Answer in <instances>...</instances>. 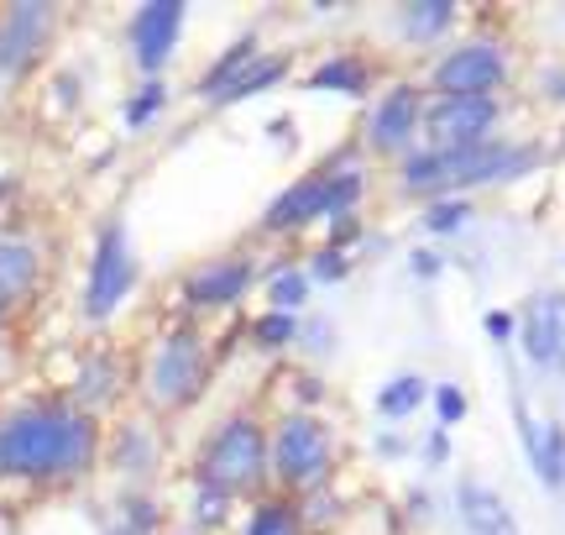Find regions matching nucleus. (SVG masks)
<instances>
[{"label": "nucleus", "instance_id": "dca6fc26", "mask_svg": "<svg viewBox=\"0 0 565 535\" xmlns=\"http://www.w3.org/2000/svg\"><path fill=\"white\" fill-rule=\"evenodd\" d=\"M456 520L466 525V535H524L519 531V515L508 510V499L498 489L477 483V478L456 483Z\"/></svg>", "mask_w": 565, "mask_h": 535}, {"label": "nucleus", "instance_id": "7c9ffc66", "mask_svg": "<svg viewBox=\"0 0 565 535\" xmlns=\"http://www.w3.org/2000/svg\"><path fill=\"white\" fill-rule=\"evenodd\" d=\"M303 273H309V284H341L345 273H351V252L315 248L309 252V263H303Z\"/></svg>", "mask_w": 565, "mask_h": 535}, {"label": "nucleus", "instance_id": "bb28decb", "mask_svg": "<svg viewBox=\"0 0 565 535\" xmlns=\"http://www.w3.org/2000/svg\"><path fill=\"white\" fill-rule=\"evenodd\" d=\"M299 331H303L299 315L263 310V315H257V321L246 326V336H252V347H263V352H288V347H299Z\"/></svg>", "mask_w": 565, "mask_h": 535}, {"label": "nucleus", "instance_id": "f03ea898", "mask_svg": "<svg viewBox=\"0 0 565 535\" xmlns=\"http://www.w3.org/2000/svg\"><path fill=\"white\" fill-rule=\"evenodd\" d=\"M534 164H540V147L534 143H503V137H492L482 147H466V153H440V147L419 143L414 153H404L393 164V189L414 195V200H445V195H466V189L524 179Z\"/></svg>", "mask_w": 565, "mask_h": 535}, {"label": "nucleus", "instance_id": "6e6552de", "mask_svg": "<svg viewBox=\"0 0 565 535\" xmlns=\"http://www.w3.org/2000/svg\"><path fill=\"white\" fill-rule=\"evenodd\" d=\"M419 143H424V84H408V80L387 84L383 95L372 101V111H366V122H362V137H356L362 158L398 164Z\"/></svg>", "mask_w": 565, "mask_h": 535}, {"label": "nucleus", "instance_id": "4be33fe9", "mask_svg": "<svg viewBox=\"0 0 565 535\" xmlns=\"http://www.w3.org/2000/svg\"><path fill=\"white\" fill-rule=\"evenodd\" d=\"M242 535H309V525H303L299 499L263 494V499H252V510L242 520Z\"/></svg>", "mask_w": 565, "mask_h": 535}, {"label": "nucleus", "instance_id": "e433bc0d", "mask_svg": "<svg viewBox=\"0 0 565 535\" xmlns=\"http://www.w3.org/2000/svg\"><path fill=\"white\" fill-rule=\"evenodd\" d=\"M299 336H309V347L320 352V347H330V336H335V326H330V321H315V326H303Z\"/></svg>", "mask_w": 565, "mask_h": 535}, {"label": "nucleus", "instance_id": "f3484780", "mask_svg": "<svg viewBox=\"0 0 565 535\" xmlns=\"http://www.w3.org/2000/svg\"><path fill=\"white\" fill-rule=\"evenodd\" d=\"M42 284V252L32 237H0V315L32 300Z\"/></svg>", "mask_w": 565, "mask_h": 535}, {"label": "nucleus", "instance_id": "cd10ccee", "mask_svg": "<svg viewBox=\"0 0 565 535\" xmlns=\"http://www.w3.org/2000/svg\"><path fill=\"white\" fill-rule=\"evenodd\" d=\"M162 111H168V84H162V80H141L137 90H131V101H126L121 122H126V132H147Z\"/></svg>", "mask_w": 565, "mask_h": 535}, {"label": "nucleus", "instance_id": "412c9836", "mask_svg": "<svg viewBox=\"0 0 565 535\" xmlns=\"http://www.w3.org/2000/svg\"><path fill=\"white\" fill-rule=\"evenodd\" d=\"M429 405V378L424 373H393L383 389L372 394V410H377V420L383 426H404V420H414V415Z\"/></svg>", "mask_w": 565, "mask_h": 535}, {"label": "nucleus", "instance_id": "6ab92c4d", "mask_svg": "<svg viewBox=\"0 0 565 535\" xmlns=\"http://www.w3.org/2000/svg\"><path fill=\"white\" fill-rule=\"evenodd\" d=\"M461 21V6L456 0H408L393 11V27L408 48H435V42L450 38V27Z\"/></svg>", "mask_w": 565, "mask_h": 535}, {"label": "nucleus", "instance_id": "f257e3e1", "mask_svg": "<svg viewBox=\"0 0 565 535\" xmlns=\"http://www.w3.org/2000/svg\"><path fill=\"white\" fill-rule=\"evenodd\" d=\"M100 462V420L74 399H32L0 415V483H68Z\"/></svg>", "mask_w": 565, "mask_h": 535}, {"label": "nucleus", "instance_id": "9d476101", "mask_svg": "<svg viewBox=\"0 0 565 535\" xmlns=\"http://www.w3.org/2000/svg\"><path fill=\"white\" fill-rule=\"evenodd\" d=\"M189 27V6L183 0H147L126 21V53L141 69V80H162V69L179 53V38Z\"/></svg>", "mask_w": 565, "mask_h": 535}, {"label": "nucleus", "instance_id": "20e7f679", "mask_svg": "<svg viewBox=\"0 0 565 535\" xmlns=\"http://www.w3.org/2000/svg\"><path fill=\"white\" fill-rule=\"evenodd\" d=\"M194 483L215 489L225 499H263L273 483L267 468V426L252 410L225 415L215 431L204 436L200 457H194Z\"/></svg>", "mask_w": 565, "mask_h": 535}, {"label": "nucleus", "instance_id": "4c0bfd02", "mask_svg": "<svg viewBox=\"0 0 565 535\" xmlns=\"http://www.w3.org/2000/svg\"><path fill=\"white\" fill-rule=\"evenodd\" d=\"M377 452H383V457H404L408 441H398V436H377Z\"/></svg>", "mask_w": 565, "mask_h": 535}, {"label": "nucleus", "instance_id": "a211bd4d", "mask_svg": "<svg viewBox=\"0 0 565 535\" xmlns=\"http://www.w3.org/2000/svg\"><path fill=\"white\" fill-rule=\"evenodd\" d=\"M372 80H377L372 59H362V53H330V59H320L309 74H303V90H315V95H351V101H366V95H372Z\"/></svg>", "mask_w": 565, "mask_h": 535}, {"label": "nucleus", "instance_id": "0eeeda50", "mask_svg": "<svg viewBox=\"0 0 565 535\" xmlns=\"http://www.w3.org/2000/svg\"><path fill=\"white\" fill-rule=\"evenodd\" d=\"M508 80H513V59L498 38H466L445 48L424 74V95H492L503 101Z\"/></svg>", "mask_w": 565, "mask_h": 535}, {"label": "nucleus", "instance_id": "f704fd0d", "mask_svg": "<svg viewBox=\"0 0 565 535\" xmlns=\"http://www.w3.org/2000/svg\"><path fill=\"white\" fill-rule=\"evenodd\" d=\"M408 268H414V279H424V284H429V279H440L445 258L435 248H414V252H408Z\"/></svg>", "mask_w": 565, "mask_h": 535}, {"label": "nucleus", "instance_id": "aec40b11", "mask_svg": "<svg viewBox=\"0 0 565 535\" xmlns=\"http://www.w3.org/2000/svg\"><path fill=\"white\" fill-rule=\"evenodd\" d=\"M257 59H263V42H257V32H246V38H236V42H231V48L221 53V59L204 69L200 84H194V95H200L204 105H215V101L225 95V90L242 80V74H246V69H252Z\"/></svg>", "mask_w": 565, "mask_h": 535}, {"label": "nucleus", "instance_id": "473e14b6", "mask_svg": "<svg viewBox=\"0 0 565 535\" xmlns=\"http://www.w3.org/2000/svg\"><path fill=\"white\" fill-rule=\"evenodd\" d=\"M482 331L498 342V347H508V342H519V315H513V310H487Z\"/></svg>", "mask_w": 565, "mask_h": 535}, {"label": "nucleus", "instance_id": "9b49d317", "mask_svg": "<svg viewBox=\"0 0 565 535\" xmlns=\"http://www.w3.org/2000/svg\"><path fill=\"white\" fill-rule=\"evenodd\" d=\"M53 27H58V6L53 0H11V6H0V80H21L47 53Z\"/></svg>", "mask_w": 565, "mask_h": 535}, {"label": "nucleus", "instance_id": "ea45409f", "mask_svg": "<svg viewBox=\"0 0 565 535\" xmlns=\"http://www.w3.org/2000/svg\"><path fill=\"white\" fill-rule=\"evenodd\" d=\"M0 373H6V347H0Z\"/></svg>", "mask_w": 565, "mask_h": 535}, {"label": "nucleus", "instance_id": "58836bf2", "mask_svg": "<svg viewBox=\"0 0 565 535\" xmlns=\"http://www.w3.org/2000/svg\"><path fill=\"white\" fill-rule=\"evenodd\" d=\"M0 342H6V315H0Z\"/></svg>", "mask_w": 565, "mask_h": 535}, {"label": "nucleus", "instance_id": "72a5a7b5", "mask_svg": "<svg viewBox=\"0 0 565 535\" xmlns=\"http://www.w3.org/2000/svg\"><path fill=\"white\" fill-rule=\"evenodd\" d=\"M419 457H424V468H445V462H450V431H440V426H435V431L424 436Z\"/></svg>", "mask_w": 565, "mask_h": 535}, {"label": "nucleus", "instance_id": "39448f33", "mask_svg": "<svg viewBox=\"0 0 565 535\" xmlns=\"http://www.w3.org/2000/svg\"><path fill=\"white\" fill-rule=\"evenodd\" d=\"M141 389L158 410H189L210 389V342L194 326H168L147 357Z\"/></svg>", "mask_w": 565, "mask_h": 535}, {"label": "nucleus", "instance_id": "1a4fd4ad", "mask_svg": "<svg viewBox=\"0 0 565 535\" xmlns=\"http://www.w3.org/2000/svg\"><path fill=\"white\" fill-rule=\"evenodd\" d=\"M503 101L492 95H424V147L466 153L498 137Z\"/></svg>", "mask_w": 565, "mask_h": 535}, {"label": "nucleus", "instance_id": "f8f14e48", "mask_svg": "<svg viewBox=\"0 0 565 535\" xmlns=\"http://www.w3.org/2000/svg\"><path fill=\"white\" fill-rule=\"evenodd\" d=\"M257 284H263V273H257L252 258H210V263L183 273L179 294L189 310H231V305H242Z\"/></svg>", "mask_w": 565, "mask_h": 535}, {"label": "nucleus", "instance_id": "423d86ee", "mask_svg": "<svg viewBox=\"0 0 565 535\" xmlns=\"http://www.w3.org/2000/svg\"><path fill=\"white\" fill-rule=\"evenodd\" d=\"M137 279H141V263H137L126 221H105L100 237H95V252H89V273H84V294H79L84 321L105 326L137 294Z\"/></svg>", "mask_w": 565, "mask_h": 535}, {"label": "nucleus", "instance_id": "4468645a", "mask_svg": "<svg viewBox=\"0 0 565 535\" xmlns=\"http://www.w3.org/2000/svg\"><path fill=\"white\" fill-rule=\"evenodd\" d=\"M257 227H263L267 237H294V231L324 227V174L320 168H309V174H299L288 189H278V195L267 200Z\"/></svg>", "mask_w": 565, "mask_h": 535}, {"label": "nucleus", "instance_id": "c9c22d12", "mask_svg": "<svg viewBox=\"0 0 565 535\" xmlns=\"http://www.w3.org/2000/svg\"><path fill=\"white\" fill-rule=\"evenodd\" d=\"M545 101H561L565 105V63L545 69Z\"/></svg>", "mask_w": 565, "mask_h": 535}, {"label": "nucleus", "instance_id": "7ed1b4c3", "mask_svg": "<svg viewBox=\"0 0 565 535\" xmlns=\"http://www.w3.org/2000/svg\"><path fill=\"white\" fill-rule=\"evenodd\" d=\"M267 468L278 494H320L341 468V436L320 410H282L278 426L267 431Z\"/></svg>", "mask_w": 565, "mask_h": 535}, {"label": "nucleus", "instance_id": "c85d7f7f", "mask_svg": "<svg viewBox=\"0 0 565 535\" xmlns=\"http://www.w3.org/2000/svg\"><path fill=\"white\" fill-rule=\"evenodd\" d=\"M429 405H435V426H440V431H456L466 420V410H471L466 389L450 384V378H445V384H429Z\"/></svg>", "mask_w": 565, "mask_h": 535}, {"label": "nucleus", "instance_id": "a878e982", "mask_svg": "<svg viewBox=\"0 0 565 535\" xmlns=\"http://www.w3.org/2000/svg\"><path fill=\"white\" fill-rule=\"evenodd\" d=\"M414 227L424 237H456L471 227V200L466 195H445V200H424V210L414 216Z\"/></svg>", "mask_w": 565, "mask_h": 535}, {"label": "nucleus", "instance_id": "b1692460", "mask_svg": "<svg viewBox=\"0 0 565 535\" xmlns=\"http://www.w3.org/2000/svg\"><path fill=\"white\" fill-rule=\"evenodd\" d=\"M288 74H294V59H288V53H263V59L252 63V69H246L242 80L231 84V90H225L221 101V111L225 105H242V101H257V95H267V90H273V84H282L288 80Z\"/></svg>", "mask_w": 565, "mask_h": 535}, {"label": "nucleus", "instance_id": "ddd939ff", "mask_svg": "<svg viewBox=\"0 0 565 535\" xmlns=\"http://www.w3.org/2000/svg\"><path fill=\"white\" fill-rule=\"evenodd\" d=\"M519 347L524 363L540 373L565 368V289H540L519 315Z\"/></svg>", "mask_w": 565, "mask_h": 535}, {"label": "nucleus", "instance_id": "5701e85b", "mask_svg": "<svg viewBox=\"0 0 565 535\" xmlns=\"http://www.w3.org/2000/svg\"><path fill=\"white\" fill-rule=\"evenodd\" d=\"M110 462L126 478H147L158 468V431L141 426V420H126L121 431H116V441H110Z\"/></svg>", "mask_w": 565, "mask_h": 535}, {"label": "nucleus", "instance_id": "393cba45", "mask_svg": "<svg viewBox=\"0 0 565 535\" xmlns=\"http://www.w3.org/2000/svg\"><path fill=\"white\" fill-rule=\"evenodd\" d=\"M263 294H267V310H282V315H299L303 305H309V294H315V284H309V273H303V263H278L273 273L263 279Z\"/></svg>", "mask_w": 565, "mask_h": 535}, {"label": "nucleus", "instance_id": "2eb2a0df", "mask_svg": "<svg viewBox=\"0 0 565 535\" xmlns=\"http://www.w3.org/2000/svg\"><path fill=\"white\" fill-rule=\"evenodd\" d=\"M513 415H519V441H524V457H529V468H534V478L545 483L550 494H561L565 489V426L550 420V415L534 420L519 394H513Z\"/></svg>", "mask_w": 565, "mask_h": 535}, {"label": "nucleus", "instance_id": "c756f323", "mask_svg": "<svg viewBox=\"0 0 565 535\" xmlns=\"http://www.w3.org/2000/svg\"><path fill=\"white\" fill-rule=\"evenodd\" d=\"M121 535H158V525H162V510L152 504L147 494H131V499H121Z\"/></svg>", "mask_w": 565, "mask_h": 535}, {"label": "nucleus", "instance_id": "2f4dec72", "mask_svg": "<svg viewBox=\"0 0 565 535\" xmlns=\"http://www.w3.org/2000/svg\"><path fill=\"white\" fill-rule=\"evenodd\" d=\"M231 510H236V499L215 494V489H200V494H194V525H200V531L225 525V520H231Z\"/></svg>", "mask_w": 565, "mask_h": 535}]
</instances>
